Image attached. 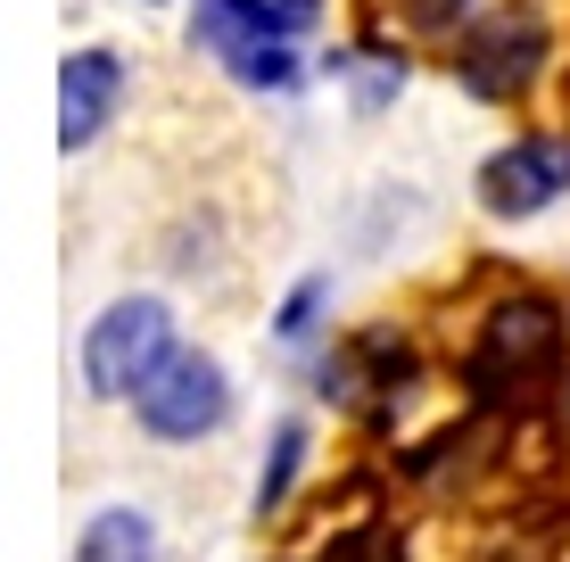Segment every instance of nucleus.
Instances as JSON below:
<instances>
[{"instance_id":"1","label":"nucleus","mask_w":570,"mask_h":562,"mask_svg":"<svg viewBox=\"0 0 570 562\" xmlns=\"http://www.w3.org/2000/svg\"><path fill=\"white\" fill-rule=\"evenodd\" d=\"M562 373V306L546 289H513L480 315L471 332V356H463V381L480 405H529L546 397Z\"/></svg>"},{"instance_id":"2","label":"nucleus","mask_w":570,"mask_h":562,"mask_svg":"<svg viewBox=\"0 0 570 562\" xmlns=\"http://www.w3.org/2000/svg\"><path fill=\"white\" fill-rule=\"evenodd\" d=\"M190 42L240 91H298L306 83L298 26L282 17V0H190Z\"/></svg>"},{"instance_id":"3","label":"nucleus","mask_w":570,"mask_h":562,"mask_svg":"<svg viewBox=\"0 0 570 562\" xmlns=\"http://www.w3.org/2000/svg\"><path fill=\"white\" fill-rule=\"evenodd\" d=\"M174 306L157 298V289H141V298H116L91 315V332H83V397H100V405H125L141 381L157 373V364L174 356Z\"/></svg>"},{"instance_id":"4","label":"nucleus","mask_w":570,"mask_h":562,"mask_svg":"<svg viewBox=\"0 0 570 562\" xmlns=\"http://www.w3.org/2000/svg\"><path fill=\"white\" fill-rule=\"evenodd\" d=\"M125 405L157 447H199V438H215L232 422V373L215 356H199V347H174Z\"/></svg>"},{"instance_id":"5","label":"nucleus","mask_w":570,"mask_h":562,"mask_svg":"<svg viewBox=\"0 0 570 562\" xmlns=\"http://www.w3.org/2000/svg\"><path fill=\"white\" fill-rule=\"evenodd\" d=\"M546 50H554V33H546L538 9H488L463 26V50H455V83L471 100H521L529 83L546 75Z\"/></svg>"},{"instance_id":"6","label":"nucleus","mask_w":570,"mask_h":562,"mask_svg":"<svg viewBox=\"0 0 570 562\" xmlns=\"http://www.w3.org/2000/svg\"><path fill=\"white\" fill-rule=\"evenodd\" d=\"M554 199H570V132H521L480 166V207L497 224H529Z\"/></svg>"},{"instance_id":"7","label":"nucleus","mask_w":570,"mask_h":562,"mask_svg":"<svg viewBox=\"0 0 570 562\" xmlns=\"http://www.w3.org/2000/svg\"><path fill=\"white\" fill-rule=\"evenodd\" d=\"M125 91H132L125 50H108V42L67 50V58H58V149H67V158H83V149L116 125Z\"/></svg>"},{"instance_id":"8","label":"nucleus","mask_w":570,"mask_h":562,"mask_svg":"<svg viewBox=\"0 0 570 562\" xmlns=\"http://www.w3.org/2000/svg\"><path fill=\"white\" fill-rule=\"evenodd\" d=\"M75 562H157V521L141 505H100L75 538Z\"/></svg>"},{"instance_id":"9","label":"nucleus","mask_w":570,"mask_h":562,"mask_svg":"<svg viewBox=\"0 0 570 562\" xmlns=\"http://www.w3.org/2000/svg\"><path fill=\"white\" fill-rule=\"evenodd\" d=\"M306 447H314V431L298 414L273 422V447H265V472H257V521H273L289 505V489H298V472H306Z\"/></svg>"},{"instance_id":"10","label":"nucleus","mask_w":570,"mask_h":562,"mask_svg":"<svg viewBox=\"0 0 570 562\" xmlns=\"http://www.w3.org/2000/svg\"><path fill=\"white\" fill-rule=\"evenodd\" d=\"M323 306H331V274H306L282 306H273V339H282V347H306L314 332H323Z\"/></svg>"},{"instance_id":"11","label":"nucleus","mask_w":570,"mask_h":562,"mask_svg":"<svg viewBox=\"0 0 570 562\" xmlns=\"http://www.w3.org/2000/svg\"><path fill=\"white\" fill-rule=\"evenodd\" d=\"M405 17H414L422 33H463L471 17H480V0H405Z\"/></svg>"},{"instance_id":"12","label":"nucleus","mask_w":570,"mask_h":562,"mask_svg":"<svg viewBox=\"0 0 570 562\" xmlns=\"http://www.w3.org/2000/svg\"><path fill=\"white\" fill-rule=\"evenodd\" d=\"M554 414H562V431H570V356H562V373H554Z\"/></svg>"}]
</instances>
